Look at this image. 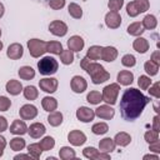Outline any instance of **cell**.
Wrapping results in <instances>:
<instances>
[{"label":"cell","instance_id":"cell-1","mask_svg":"<svg viewBox=\"0 0 160 160\" xmlns=\"http://www.w3.org/2000/svg\"><path fill=\"white\" fill-rule=\"evenodd\" d=\"M150 98L145 96L141 90L135 88H129L124 91L120 100V112L121 118L126 121L136 120L144 111L145 106L150 102Z\"/></svg>","mask_w":160,"mask_h":160},{"label":"cell","instance_id":"cell-2","mask_svg":"<svg viewBox=\"0 0 160 160\" xmlns=\"http://www.w3.org/2000/svg\"><path fill=\"white\" fill-rule=\"evenodd\" d=\"M85 71L90 75L91 81L95 85L102 84V82H105L106 80L110 79V74L105 70V68L101 64H99L96 61H90L88 64V66L85 68Z\"/></svg>","mask_w":160,"mask_h":160},{"label":"cell","instance_id":"cell-3","mask_svg":"<svg viewBox=\"0 0 160 160\" xmlns=\"http://www.w3.org/2000/svg\"><path fill=\"white\" fill-rule=\"evenodd\" d=\"M39 72L44 76L54 75L59 69V62L54 56H44L38 61Z\"/></svg>","mask_w":160,"mask_h":160},{"label":"cell","instance_id":"cell-4","mask_svg":"<svg viewBox=\"0 0 160 160\" xmlns=\"http://www.w3.org/2000/svg\"><path fill=\"white\" fill-rule=\"evenodd\" d=\"M120 92V85L118 82H112L106 85L102 89L101 96H102V101H105L108 105H115L116 100H118V95Z\"/></svg>","mask_w":160,"mask_h":160},{"label":"cell","instance_id":"cell-5","mask_svg":"<svg viewBox=\"0 0 160 160\" xmlns=\"http://www.w3.org/2000/svg\"><path fill=\"white\" fill-rule=\"evenodd\" d=\"M28 49L32 58H40L46 52V41L40 39L28 40Z\"/></svg>","mask_w":160,"mask_h":160},{"label":"cell","instance_id":"cell-6","mask_svg":"<svg viewBox=\"0 0 160 160\" xmlns=\"http://www.w3.org/2000/svg\"><path fill=\"white\" fill-rule=\"evenodd\" d=\"M39 86L42 91H45L48 94H52L58 90L59 81L55 78H44V79L39 80Z\"/></svg>","mask_w":160,"mask_h":160},{"label":"cell","instance_id":"cell-7","mask_svg":"<svg viewBox=\"0 0 160 160\" xmlns=\"http://www.w3.org/2000/svg\"><path fill=\"white\" fill-rule=\"evenodd\" d=\"M49 31L55 36H65L68 32V25L61 20H54L49 24Z\"/></svg>","mask_w":160,"mask_h":160},{"label":"cell","instance_id":"cell-8","mask_svg":"<svg viewBox=\"0 0 160 160\" xmlns=\"http://www.w3.org/2000/svg\"><path fill=\"white\" fill-rule=\"evenodd\" d=\"M82 155L86 158V159H95V160H109L110 159V154L108 152H101L100 150L92 148V146H88L82 150Z\"/></svg>","mask_w":160,"mask_h":160},{"label":"cell","instance_id":"cell-9","mask_svg":"<svg viewBox=\"0 0 160 160\" xmlns=\"http://www.w3.org/2000/svg\"><path fill=\"white\" fill-rule=\"evenodd\" d=\"M19 115L22 120H32L38 116V108L32 104H25L20 108Z\"/></svg>","mask_w":160,"mask_h":160},{"label":"cell","instance_id":"cell-10","mask_svg":"<svg viewBox=\"0 0 160 160\" xmlns=\"http://www.w3.org/2000/svg\"><path fill=\"white\" fill-rule=\"evenodd\" d=\"M70 88H71V90H72L75 94H81V92H84V91L86 90L88 82H86V80H85L82 76L75 75V76L71 78Z\"/></svg>","mask_w":160,"mask_h":160},{"label":"cell","instance_id":"cell-11","mask_svg":"<svg viewBox=\"0 0 160 160\" xmlns=\"http://www.w3.org/2000/svg\"><path fill=\"white\" fill-rule=\"evenodd\" d=\"M94 111H95V116L104 119V120H111L115 115V110L111 108V105H108V104L98 106Z\"/></svg>","mask_w":160,"mask_h":160},{"label":"cell","instance_id":"cell-12","mask_svg":"<svg viewBox=\"0 0 160 160\" xmlns=\"http://www.w3.org/2000/svg\"><path fill=\"white\" fill-rule=\"evenodd\" d=\"M76 118L81 122H90L95 118V111L88 106H80L76 110Z\"/></svg>","mask_w":160,"mask_h":160},{"label":"cell","instance_id":"cell-13","mask_svg":"<svg viewBox=\"0 0 160 160\" xmlns=\"http://www.w3.org/2000/svg\"><path fill=\"white\" fill-rule=\"evenodd\" d=\"M68 141L74 146H81L86 141V135L80 130H71L68 134Z\"/></svg>","mask_w":160,"mask_h":160},{"label":"cell","instance_id":"cell-14","mask_svg":"<svg viewBox=\"0 0 160 160\" xmlns=\"http://www.w3.org/2000/svg\"><path fill=\"white\" fill-rule=\"evenodd\" d=\"M105 25L109 29H118L121 25V15L118 11H109L105 15Z\"/></svg>","mask_w":160,"mask_h":160},{"label":"cell","instance_id":"cell-15","mask_svg":"<svg viewBox=\"0 0 160 160\" xmlns=\"http://www.w3.org/2000/svg\"><path fill=\"white\" fill-rule=\"evenodd\" d=\"M24 55V48L19 42H12L9 45L6 50V56L11 60H19Z\"/></svg>","mask_w":160,"mask_h":160},{"label":"cell","instance_id":"cell-16","mask_svg":"<svg viewBox=\"0 0 160 160\" xmlns=\"http://www.w3.org/2000/svg\"><path fill=\"white\" fill-rule=\"evenodd\" d=\"M84 45H85V41L81 36L79 35H72L70 36V39L68 40V49L71 50L72 52H79L84 49Z\"/></svg>","mask_w":160,"mask_h":160},{"label":"cell","instance_id":"cell-17","mask_svg":"<svg viewBox=\"0 0 160 160\" xmlns=\"http://www.w3.org/2000/svg\"><path fill=\"white\" fill-rule=\"evenodd\" d=\"M46 131V128L44 124L41 122H32L29 128H28V134L32 138V139H40Z\"/></svg>","mask_w":160,"mask_h":160},{"label":"cell","instance_id":"cell-18","mask_svg":"<svg viewBox=\"0 0 160 160\" xmlns=\"http://www.w3.org/2000/svg\"><path fill=\"white\" fill-rule=\"evenodd\" d=\"M118 49L115 46H102L101 50V60L106 61V62H111L114 60H116L118 58Z\"/></svg>","mask_w":160,"mask_h":160},{"label":"cell","instance_id":"cell-19","mask_svg":"<svg viewBox=\"0 0 160 160\" xmlns=\"http://www.w3.org/2000/svg\"><path fill=\"white\" fill-rule=\"evenodd\" d=\"M9 130L14 135H24V134L28 132V126H26V124H25V121L22 119L21 120L19 119V120H14L11 122Z\"/></svg>","mask_w":160,"mask_h":160},{"label":"cell","instance_id":"cell-20","mask_svg":"<svg viewBox=\"0 0 160 160\" xmlns=\"http://www.w3.org/2000/svg\"><path fill=\"white\" fill-rule=\"evenodd\" d=\"M118 84L119 85H124V86H129L132 84L134 81V74L130 70H121L118 76H116Z\"/></svg>","mask_w":160,"mask_h":160},{"label":"cell","instance_id":"cell-21","mask_svg":"<svg viewBox=\"0 0 160 160\" xmlns=\"http://www.w3.org/2000/svg\"><path fill=\"white\" fill-rule=\"evenodd\" d=\"M22 85H21V82L19 81V80H15V79H11V80H9L8 82H6V85H5V90L10 94V95H12V96H16V95H19L21 91H22Z\"/></svg>","mask_w":160,"mask_h":160},{"label":"cell","instance_id":"cell-22","mask_svg":"<svg viewBox=\"0 0 160 160\" xmlns=\"http://www.w3.org/2000/svg\"><path fill=\"white\" fill-rule=\"evenodd\" d=\"M132 48H134V50L138 51L139 54H145V52L149 50L150 44H149L148 39L141 38V36H138V38L134 40V42H132Z\"/></svg>","mask_w":160,"mask_h":160},{"label":"cell","instance_id":"cell-23","mask_svg":"<svg viewBox=\"0 0 160 160\" xmlns=\"http://www.w3.org/2000/svg\"><path fill=\"white\" fill-rule=\"evenodd\" d=\"M115 148H116V145H115V142H114V139H111V138H104V139L100 140V142H99V150H100L101 152H108V154H110V152H112V151L115 150Z\"/></svg>","mask_w":160,"mask_h":160},{"label":"cell","instance_id":"cell-24","mask_svg":"<svg viewBox=\"0 0 160 160\" xmlns=\"http://www.w3.org/2000/svg\"><path fill=\"white\" fill-rule=\"evenodd\" d=\"M114 142H115V145L121 146V148L128 146V145L131 142V136H130V134H128V132H125V131H120V132H118V134L115 135Z\"/></svg>","mask_w":160,"mask_h":160},{"label":"cell","instance_id":"cell-25","mask_svg":"<svg viewBox=\"0 0 160 160\" xmlns=\"http://www.w3.org/2000/svg\"><path fill=\"white\" fill-rule=\"evenodd\" d=\"M41 106H42V109L45 111L51 112V111L56 110V108H58V100L55 98H52V96H45L41 100Z\"/></svg>","mask_w":160,"mask_h":160},{"label":"cell","instance_id":"cell-26","mask_svg":"<svg viewBox=\"0 0 160 160\" xmlns=\"http://www.w3.org/2000/svg\"><path fill=\"white\" fill-rule=\"evenodd\" d=\"M128 34L131 35V36H141V34L145 31V29L142 28L141 22L140 21H135V22H131L128 29H126Z\"/></svg>","mask_w":160,"mask_h":160},{"label":"cell","instance_id":"cell-27","mask_svg":"<svg viewBox=\"0 0 160 160\" xmlns=\"http://www.w3.org/2000/svg\"><path fill=\"white\" fill-rule=\"evenodd\" d=\"M18 74H19L20 79H22V80H31V79L35 78V70L31 66H28V65L21 66L19 69Z\"/></svg>","mask_w":160,"mask_h":160},{"label":"cell","instance_id":"cell-28","mask_svg":"<svg viewBox=\"0 0 160 160\" xmlns=\"http://www.w3.org/2000/svg\"><path fill=\"white\" fill-rule=\"evenodd\" d=\"M141 25H142V28L146 29V30H154V29L158 26L156 16H155V15H151V14L146 15V16L142 19V21H141Z\"/></svg>","mask_w":160,"mask_h":160},{"label":"cell","instance_id":"cell-29","mask_svg":"<svg viewBox=\"0 0 160 160\" xmlns=\"http://www.w3.org/2000/svg\"><path fill=\"white\" fill-rule=\"evenodd\" d=\"M48 122L51 126H54V128L61 125V122H62V114L60 111H56V110L51 111L49 114V116H48Z\"/></svg>","mask_w":160,"mask_h":160},{"label":"cell","instance_id":"cell-30","mask_svg":"<svg viewBox=\"0 0 160 160\" xmlns=\"http://www.w3.org/2000/svg\"><path fill=\"white\" fill-rule=\"evenodd\" d=\"M68 11H69V15L74 19H81L82 18V9L76 2H70L68 6Z\"/></svg>","mask_w":160,"mask_h":160},{"label":"cell","instance_id":"cell-31","mask_svg":"<svg viewBox=\"0 0 160 160\" xmlns=\"http://www.w3.org/2000/svg\"><path fill=\"white\" fill-rule=\"evenodd\" d=\"M101 50H102V46L100 45H92L88 49V52H86V58L90 59V60H99L101 58Z\"/></svg>","mask_w":160,"mask_h":160},{"label":"cell","instance_id":"cell-32","mask_svg":"<svg viewBox=\"0 0 160 160\" xmlns=\"http://www.w3.org/2000/svg\"><path fill=\"white\" fill-rule=\"evenodd\" d=\"M10 149L11 150H14V151H20V150H22L25 146H26V142H25V140L20 136V135H18V136H15V138H12L11 140H10Z\"/></svg>","mask_w":160,"mask_h":160},{"label":"cell","instance_id":"cell-33","mask_svg":"<svg viewBox=\"0 0 160 160\" xmlns=\"http://www.w3.org/2000/svg\"><path fill=\"white\" fill-rule=\"evenodd\" d=\"M62 50V45L60 41H46V51L52 54V55H59Z\"/></svg>","mask_w":160,"mask_h":160},{"label":"cell","instance_id":"cell-34","mask_svg":"<svg viewBox=\"0 0 160 160\" xmlns=\"http://www.w3.org/2000/svg\"><path fill=\"white\" fill-rule=\"evenodd\" d=\"M22 94L26 100H35L39 96V90L34 85H28L22 89Z\"/></svg>","mask_w":160,"mask_h":160},{"label":"cell","instance_id":"cell-35","mask_svg":"<svg viewBox=\"0 0 160 160\" xmlns=\"http://www.w3.org/2000/svg\"><path fill=\"white\" fill-rule=\"evenodd\" d=\"M60 55V61L61 64L64 65H70L74 62V52L69 49H62L61 52L59 54Z\"/></svg>","mask_w":160,"mask_h":160},{"label":"cell","instance_id":"cell-36","mask_svg":"<svg viewBox=\"0 0 160 160\" xmlns=\"http://www.w3.org/2000/svg\"><path fill=\"white\" fill-rule=\"evenodd\" d=\"M41 152H42V149H41V146H40L39 142H34V144H30L28 146V154L32 159H40Z\"/></svg>","mask_w":160,"mask_h":160},{"label":"cell","instance_id":"cell-37","mask_svg":"<svg viewBox=\"0 0 160 160\" xmlns=\"http://www.w3.org/2000/svg\"><path fill=\"white\" fill-rule=\"evenodd\" d=\"M59 156L62 160H70V159H74L76 156V154H75V150L72 148H70V146H62L59 150Z\"/></svg>","mask_w":160,"mask_h":160},{"label":"cell","instance_id":"cell-38","mask_svg":"<svg viewBox=\"0 0 160 160\" xmlns=\"http://www.w3.org/2000/svg\"><path fill=\"white\" fill-rule=\"evenodd\" d=\"M86 101L92 104V105H99L101 101H102V96H101V92L100 91H96V90H92L90 92H88L86 95Z\"/></svg>","mask_w":160,"mask_h":160},{"label":"cell","instance_id":"cell-39","mask_svg":"<svg viewBox=\"0 0 160 160\" xmlns=\"http://www.w3.org/2000/svg\"><path fill=\"white\" fill-rule=\"evenodd\" d=\"M40 146L42 149V151H49L55 146V139L52 136H45L40 140Z\"/></svg>","mask_w":160,"mask_h":160},{"label":"cell","instance_id":"cell-40","mask_svg":"<svg viewBox=\"0 0 160 160\" xmlns=\"http://www.w3.org/2000/svg\"><path fill=\"white\" fill-rule=\"evenodd\" d=\"M91 131L95 135H104L109 131V126L106 122H96L91 126Z\"/></svg>","mask_w":160,"mask_h":160},{"label":"cell","instance_id":"cell-41","mask_svg":"<svg viewBox=\"0 0 160 160\" xmlns=\"http://www.w3.org/2000/svg\"><path fill=\"white\" fill-rule=\"evenodd\" d=\"M144 70H145V72H146L149 76H155V75L159 72V65L154 64L151 60H148V61L144 64Z\"/></svg>","mask_w":160,"mask_h":160},{"label":"cell","instance_id":"cell-42","mask_svg":"<svg viewBox=\"0 0 160 160\" xmlns=\"http://www.w3.org/2000/svg\"><path fill=\"white\" fill-rule=\"evenodd\" d=\"M121 64H122V66H125V68H132V66H135V64H136V59H135V56L131 55V54H125V55L121 58Z\"/></svg>","mask_w":160,"mask_h":160},{"label":"cell","instance_id":"cell-43","mask_svg":"<svg viewBox=\"0 0 160 160\" xmlns=\"http://www.w3.org/2000/svg\"><path fill=\"white\" fill-rule=\"evenodd\" d=\"M138 85L141 90H148V88L151 85V79L148 75H140L138 79Z\"/></svg>","mask_w":160,"mask_h":160},{"label":"cell","instance_id":"cell-44","mask_svg":"<svg viewBox=\"0 0 160 160\" xmlns=\"http://www.w3.org/2000/svg\"><path fill=\"white\" fill-rule=\"evenodd\" d=\"M144 139H145V141H146L148 144H150V142H152V141H155V140H159V131H156V130H154V129L148 130V131L144 134Z\"/></svg>","mask_w":160,"mask_h":160},{"label":"cell","instance_id":"cell-45","mask_svg":"<svg viewBox=\"0 0 160 160\" xmlns=\"http://www.w3.org/2000/svg\"><path fill=\"white\" fill-rule=\"evenodd\" d=\"M134 4H135V6H136V9L139 10L140 14L148 11L149 8H150L149 0H134Z\"/></svg>","mask_w":160,"mask_h":160},{"label":"cell","instance_id":"cell-46","mask_svg":"<svg viewBox=\"0 0 160 160\" xmlns=\"http://www.w3.org/2000/svg\"><path fill=\"white\" fill-rule=\"evenodd\" d=\"M122 5H124V0H109V2H108V8L110 11L119 12V10L122 8Z\"/></svg>","mask_w":160,"mask_h":160},{"label":"cell","instance_id":"cell-47","mask_svg":"<svg viewBox=\"0 0 160 160\" xmlns=\"http://www.w3.org/2000/svg\"><path fill=\"white\" fill-rule=\"evenodd\" d=\"M11 106V100L8 96L0 95V111H8Z\"/></svg>","mask_w":160,"mask_h":160},{"label":"cell","instance_id":"cell-48","mask_svg":"<svg viewBox=\"0 0 160 160\" xmlns=\"http://www.w3.org/2000/svg\"><path fill=\"white\" fill-rule=\"evenodd\" d=\"M126 14H128L130 18H135V16H138V15L140 14L139 10L136 9L134 1H130V2L126 5Z\"/></svg>","mask_w":160,"mask_h":160},{"label":"cell","instance_id":"cell-49","mask_svg":"<svg viewBox=\"0 0 160 160\" xmlns=\"http://www.w3.org/2000/svg\"><path fill=\"white\" fill-rule=\"evenodd\" d=\"M160 84L159 82H155V84H151L148 89V91H149V94L151 95V96H154V98H156V99H160Z\"/></svg>","mask_w":160,"mask_h":160},{"label":"cell","instance_id":"cell-50","mask_svg":"<svg viewBox=\"0 0 160 160\" xmlns=\"http://www.w3.org/2000/svg\"><path fill=\"white\" fill-rule=\"evenodd\" d=\"M49 6L52 10H60L65 6V0H50L49 1Z\"/></svg>","mask_w":160,"mask_h":160},{"label":"cell","instance_id":"cell-51","mask_svg":"<svg viewBox=\"0 0 160 160\" xmlns=\"http://www.w3.org/2000/svg\"><path fill=\"white\" fill-rule=\"evenodd\" d=\"M149 150L155 152V154H159L160 152V141L159 140H155L149 144Z\"/></svg>","mask_w":160,"mask_h":160},{"label":"cell","instance_id":"cell-52","mask_svg":"<svg viewBox=\"0 0 160 160\" xmlns=\"http://www.w3.org/2000/svg\"><path fill=\"white\" fill-rule=\"evenodd\" d=\"M150 60H151L154 64H156V65L160 66V50H155V51L151 54Z\"/></svg>","mask_w":160,"mask_h":160},{"label":"cell","instance_id":"cell-53","mask_svg":"<svg viewBox=\"0 0 160 160\" xmlns=\"http://www.w3.org/2000/svg\"><path fill=\"white\" fill-rule=\"evenodd\" d=\"M8 126H9V124H8L6 118L5 116H0V132L5 131L8 129Z\"/></svg>","mask_w":160,"mask_h":160},{"label":"cell","instance_id":"cell-54","mask_svg":"<svg viewBox=\"0 0 160 160\" xmlns=\"http://www.w3.org/2000/svg\"><path fill=\"white\" fill-rule=\"evenodd\" d=\"M90 61H91V60H90V59H88L86 56H85V58H82V59L80 60V66H81V69H82V70H85V68L88 66V64H89Z\"/></svg>","mask_w":160,"mask_h":160},{"label":"cell","instance_id":"cell-55","mask_svg":"<svg viewBox=\"0 0 160 160\" xmlns=\"http://www.w3.org/2000/svg\"><path fill=\"white\" fill-rule=\"evenodd\" d=\"M152 129L156 130V131L160 130V126H159V116H158V115L152 119Z\"/></svg>","mask_w":160,"mask_h":160},{"label":"cell","instance_id":"cell-56","mask_svg":"<svg viewBox=\"0 0 160 160\" xmlns=\"http://www.w3.org/2000/svg\"><path fill=\"white\" fill-rule=\"evenodd\" d=\"M142 159H144V160H148V159H150V160H159V154H156V155L146 154V155L142 156Z\"/></svg>","mask_w":160,"mask_h":160},{"label":"cell","instance_id":"cell-57","mask_svg":"<svg viewBox=\"0 0 160 160\" xmlns=\"http://www.w3.org/2000/svg\"><path fill=\"white\" fill-rule=\"evenodd\" d=\"M29 158H31L29 154H18V155L14 156V160H19V159H29Z\"/></svg>","mask_w":160,"mask_h":160},{"label":"cell","instance_id":"cell-58","mask_svg":"<svg viewBox=\"0 0 160 160\" xmlns=\"http://www.w3.org/2000/svg\"><path fill=\"white\" fill-rule=\"evenodd\" d=\"M5 148H6V139L2 135H0V150H4Z\"/></svg>","mask_w":160,"mask_h":160},{"label":"cell","instance_id":"cell-59","mask_svg":"<svg viewBox=\"0 0 160 160\" xmlns=\"http://www.w3.org/2000/svg\"><path fill=\"white\" fill-rule=\"evenodd\" d=\"M4 12H5V8H4V4L0 2V19L4 16Z\"/></svg>","mask_w":160,"mask_h":160},{"label":"cell","instance_id":"cell-60","mask_svg":"<svg viewBox=\"0 0 160 160\" xmlns=\"http://www.w3.org/2000/svg\"><path fill=\"white\" fill-rule=\"evenodd\" d=\"M2 46H4V45H2V41H1V40H0V50H1V49H2Z\"/></svg>","mask_w":160,"mask_h":160},{"label":"cell","instance_id":"cell-61","mask_svg":"<svg viewBox=\"0 0 160 160\" xmlns=\"http://www.w3.org/2000/svg\"><path fill=\"white\" fill-rule=\"evenodd\" d=\"M2 154H4V150H0V158L2 156Z\"/></svg>","mask_w":160,"mask_h":160},{"label":"cell","instance_id":"cell-62","mask_svg":"<svg viewBox=\"0 0 160 160\" xmlns=\"http://www.w3.org/2000/svg\"><path fill=\"white\" fill-rule=\"evenodd\" d=\"M1 34H2V32H1V28H0V38H1Z\"/></svg>","mask_w":160,"mask_h":160}]
</instances>
